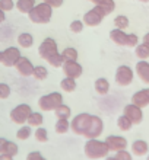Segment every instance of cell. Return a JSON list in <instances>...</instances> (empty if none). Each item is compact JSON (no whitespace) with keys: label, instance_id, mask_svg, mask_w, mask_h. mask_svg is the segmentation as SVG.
Returning <instances> with one entry per match:
<instances>
[{"label":"cell","instance_id":"cell-1","mask_svg":"<svg viewBox=\"0 0 149 160\" xmlns=\"http://www.w3.org/2000/svg\"><path fill=\"white\" fill-rule=\"evenodd\" d=\"M83 153L89 160H99L108 156L110 148L107 146L105 140L102 141L99 138H88L83 146Z\"/></svg>","mask_w":149,"mask_h":160},{"label":"cell","instance_id":"cell-2","mask_svg":"<svg viewBox=\"0 0 149 160\" xmlns=\"http://www.w3.org/2000/svg\"><path fill=\"white\" fill-rule=\"evenodd\" d=\"M51 16H53V8L50 4L44 3H37L34 6V9L28 13V18L32 23H38V25H44V23H48L51 21Z\"/></svg>","mask_w":149,"mask_h":160},{"label":"cell","instance_id":"cell-3","mask_svg":"<svg viewBox=\"0 0 149 160\" xmlns=\"http://www.w3.org/2000/svg\"><path fill=\"white\" fill-rule=\"evenodd\" d=\"M91 117L92 115L88 114V112H81L76 117H73L72 121H70V131L73 134L85 137L86 131H88V128L91 125Z\"/></svg>","mask_w":149,"mask_h":160},{"label":"cell","instance_id":"cell-4","mask_svg":"<svg viewBox=\"0 0 149 160\" xmlns=\"http://www.w3.org/2000/svg\"><path fill=\"white\" fill-rule=\"evenodd\" d=\"M63 103V95L60 92H51L47 95H43V96L38 99V108L44 112H50V111H54L57 106H60Z\"/></svg>","mask_w":149,"mask_h":160},{"label":"cell","instance_id":"cell-5","mask_svg":"<svg viewBox=\"0 0 149 160\" xmlns=\"http://www.w3.org/2000/svg\"><path fill=\"white\" fill-rule=\"evenodd\" d=\"M133 79H135V70H133L130 66L121 64V66L117 67L115 74H114V80L119 86H121V88L130 86V84L133 83Z\"/></svg>","mask_w":149,"mask_h":160},{"label":"cell","instance_id":"cell-6","mask_svg":"<svg viewBox=\"0 0 149 160\" xmlns=\"http://www.w3.org/2000/svg\"><path fill=\"white\" fill-rule=\"evenodd\" d=\"M32 112V108H31L28 103H19L18 106H15L12 111H10V119L12 122L18 124V125H24L28 121V117Z\"/></svg>","mask_w":149,"mask_h":160},{"label":"cell","instance_id":"cell-7","mask_svg":"<svg viewBox=\"0 0 149 160\" xmlns=\"http://www.w3.org/2000/svg\"><path fill=\"white\" fill-rule=\"evenodd\" d=\"M57 52H59V48H57L56 39L47 37V38H44L43 41H41V44H40V47H38V54L43 60H48L51 55L57 54Z\"/></svg>","mask_w":149,"mask_h":160},{"label":"cell","instance_id":"cell-8","mask_svg":"<svg viewBox=\"0 0 149 160\" xmlns=\"http://www.w3.org/2000/svg\"><path fill=\"white\" fill-rule=\"evenodd\" d=\"M123 115H126L133 122V125H139L143 121V111H142V108H139V106L132 103V102L123 108Z\"/></svg>","mask_w":149,"mask_h":160},{"label":"cell","instance_id":"cell-9","mask_svg":"<svg viewBox=\"0 0 149 160\" xmlns=\"http://www.w3.org/2000/svg\"><path fill=\"white\" fill-rule=\"evenodd\" d=\"M21 57H22V54H21V50H19V48H16V47H8V48L3 51L2 64H3L4 67H15Z\"/></svg>","mask_w":149,"mask_h":160},{"label":"cell","instance_id":"cell-10","mask_svg":"<svg viewBox=\"0 0 149 160\" xmlns=\"http://www.w3.org/2000/svg\"><path fill=\"white\" fill-rule=\"evenodd\" d=\"M104 131V121L102 118H99L98 115H92L91 117V125L86 131L85 137L86 138H98L99 135Z\"/></svg>","mask_w":149,"mask_h":160},{"label":"cell","instance_id":"cell-11","mask_svg":"<svg viewBox=\"0 0 149 160\" xmlns=\"http://www.w3.org/2000/svg\"><path fill=\"white\" fill-rule=\"evenodd\" d=\"M105 143L110 148V152H120V150H124V148H127V140L124 138L123 135H115V134H111L108 135L105 138Z\"/></svg>","mask_w":149,"mask_h":160},{"label":"cell","instance_id":"cell-12","mask_svg":"<svg viewBox=\"0 0 149 160\" xmlns=\"http://www.w3.org/2000/svg\"><path fill=\"white\" fill-rule=\"evenodd\" d=\"M61 70H63L64 76L72 77V79L81 77L82 73H83V67L77 61H64L63 66H61Z\"/></svg>","mask_w":149,"mask_h":160},{"label":"cell","instance_id":"cell-13","mask_svg":"<svg viewBox=\"0 0 149 160\" xmlns=\"http://www.w3.org/2000/svg\"><path fill=\"white\" fill-rule=\"evenodd\" d=\"M102 19H104V16L101 15V12H99L98 9L95 8H92L91 10H88V12L83 15V23H85V26H98V25H101V22H102Z\"/></svg>","mask_w":149,"mask_h":160},{"label":"cell","instance_id":"cell-14","mask_svg":"<svg viewBox=\"0 0 149 160\" xmlns=\"http://www.w3.org/2000/svg\"><path fill=\"white\" fill-rule=\"evenodd\" d=\"M34 67H35V66L32 64V61H31L29 58L24 57V55H22L21 58H19V61H18L16 66H15L16 72L19 73L22 77H29V76H32Z\"/></svg>","mask_w":149,"mask_h":160},{"label":"cell","instance_id":"cell-15","mask_svg":"<svg viewBox=\"0 0 149 160\" xmlns=\"http://www.w3.org/2000/svg\"><path fill=\"white\" fill-rule=\"evenodd\" d=\"M132 103L137 105L139 108H145L149 106V88H143L141 90H137L132 95Z\"/></svg>","mask_w":149,"mask_h":160},{"label":"cell","instance_id":"cell-16","mask_svg":"<svg viewBox=\"0 0 149 160\" xmlns=\"http://www.w3.org/2000/svg\"><path fill=\"white\" fill-rule=\"evenodd\" d=\"M135 73L145 84H149V63L146 60H139L135 66Z\"/></svg>","mask_w":149,"mask_h":160},{"label":"cell","instance_id":"cell-17","mask_svg":"<svg viewBox=\"0 0 149 160\" xmlns=\"http://www.w3.org/2000/svg\"><path fill=\"white\" fill-rule=\"evenodd\" d=\"M149 152V146L145 140H135L132 143V153L137 157L146 156Z\"/></svg>","mask_w":149,"mask_h":160},{"label":"cell","instance_id":"cell-18","mask_svg":"<svg viewBox=\"0 0 149 160\" xmlns=\"http://www.w3.org/2000/svg\"><path fill=\"white\" fill-rule=\"evenodd\" d=\"M126 38H127L126 31L119 29V28H114V29L110 31V39L114 42L115 45H120V47L126 45Z\"/></svg>","mask_w":149,"mask_h":160},{"label":"cell","instance_id":"cell-19","mask_svg":"<svg viewBox=\"0 0 149 160\" xmlns=\"http://www.w3.org/2000/svg\"><path fill=\"white\" fill-rule=\"evenodd\" d=\"M95 8L101 12L102 16L105 18V16H108V15H111V13L114 12L115 2L114 0H102V2H99L98 4H95Z\"/></svg>","mask_w":149,"mask_h":160},{"label":"cell","instance_id":"cell-20","mask_svg":"<svg viewBox=\"0 0 149 160\" xmlns=\"http://www.w3.org/2000/svg\"><path fill=\"white\" fill-rule=\"evenodd\" d=\"M94 88H95V92L98 93V95L105 96L107 93L110 92V82L105 77H98V79L95 80Z\"/></svg>","mask_w":149,"mask_h":160},{"label":"cell","instance_id":"cell-21","mask_svg":"<svg viewBox=\"0 0 149 160\" xmlns=\"http://www.w3.org/2000/svg\"><path fill=\"white\" fill-rule=\"evenodd\" d=\"M26 124L32 128H37V127H41L44 124V115L43 112H38V111H32L31 115L28 117V121Z\"/></svg>","mask_w":149,"mask_h":160},{"label":"cell","instance_id":"cell-22","mask_svg":"<svg viewBox=\"0 0 149 160\" xmlns=\"http://www.w3.org/2000/svg\"><path fill=\"white\" fill-rule=\"evenodd\" d=\"M35 4H37L35 0H18V2H15V8L21 13H26L28 15L34 9Z\"/></svg>","mask_w":149,"mask_h":160},{"label":"cell","instance_id":"cell-23","mask_svg":"<svg viewBox=\"0 0 149 160\" xmlns=\"http://www.w3.org/2000/svg\"><path fill=\"white\" fill-rule=\"evenodd\" d=\"M54 131L57 134H67L70 131V121L67 118H57L54 124Z\"/></svg>","mask_w":149,"mask_h":160},{"label":"cell","instance_id":"cell-24","mask_svg":"<svg viewBox=\"0 0 149 160\" xmlns=\"http://www.w3.org/2000/svg\"><path fill=\"white\" fill-rule=\"evenodd\" d=\"M18 44L21 48H31L34 45V37L29 32H22L18 35Z\"/></svg>","mask_w":149,"mask_h":160},{"label":"cell","instance_id":"cell-25","mask_svg":"<svg viewBox=\"0 0 149 160\" xmlns=\"http://www.w3.org/2000/svg\"><path fill=\"white\" fill-rule=\"evenodd\" d=\"M60 88H61V90L66 93L75 92V89H76V79L64 76L63 79H61V82H60Z\"/></svg>","mask_w":149,"mask_h":160},{"label":"cell","instance_id":"cell-26","mask_svg":"<svg viewBox=\"0 0 149 160\" xmlns=\"http://www.w3.org/2000/svg\"><path fill=\"white\" fill-rule=\"evenodd\" d=\"M32 135V127H29L28 124H24V125L19 127V130L16 131V138L21 140V141H25Z\"/></svg>","mask_w":149,"mask_h":160},{"label":"cell","instance_id":"cell-27","mask_svg":"<svg viewBox=\"0 0 149 160\" xmlns=\"http://www.w3.org/2000/svg\"><path fill=\"white\" fill-rule=\"evenodd\" d=\"M61 57H63L64 61H77V57H79V52H77L76 48L73 47H67L61 51Z\"/></svg>","mask_w":149,"mask_h":160},{"label":"cell","instance_id":"cell-28","mask_svg":"<svg viewBox=\"0 0 149 160\" xmlns=\"http://www.w3.org/2000/svg\"><path fill=\"white\" fill-rule=\"evenodd\" d=\"M117 127H119L120 131H123V132H127V131L132 130L133 127V122L126 117V115H120L119 118H117Z\"/></svg>","mask_w":149,"mask_h":160},{"label":"cell","instance_id":"cell-29","mask_svg":"<svg viewBox=\"0 0 149 160\" xmlns=\"http://www.w3.org/2000/svg\"><path fill=\"white\" fill-rule=\"evenodd\" d=\"M54 114L57 118H70L72 117V109H70V106L64 105V103H61L60 106H57L54 109Z\"/></svg>","mask_w":149,"mask_h":160},{"label":"cell","instance_id":"cell-30","mask_svg":"<svg viewBox=\"0 0 149 160\" xmlns=\"http://www.w3.org/2000/svg\"><path fill=\"white\" fill-rule=\"evenodd\" d=\"M135 54L139 60H148L149 58V47L145 45V44H137L135 47Z\"/></svg>","mask_w":149,"mask_h":160},{"label":"cell","instance_id":"cell-31","mask_svg":"<svg viewBox=\"0 0 149 160\" xmlns=\"http://www.w3.org/2000/svg\"><path fill=\"white\" fill-rule=\"evenodd\" d=\"M32 77L35 80H45L48 77V70L44 66H35L34 72H32Z\"/></svg>","mask_w":149,"mask_h":160},{"label":"cell","instance_id":"cell-32","mask_svg":"<svg viewBox=\"0 0 149 160\" xmlns=\"http://www.w3.org/2000/svg\"><path fill=\"white\" fill-rule=\"evenodd\" d=\"M34 137L38 143H47L48 141V131L45 130L43 125L37 127V130L34 131Z\"/></svg>","mask_w":149,"mask_h":160},{"label":"cell","instance_id":"cell-33","mask_svg":"<svg viewBox=\"0 0 149 160\" xmlns=\"http://www.w3.org/2000/svg\"><path fill=\"white\" fill-rule=\"evenodd\" d=\"M129 18L126 15H119V16L114 18V28H119V29L126 31L129 28Z\"/></svg>","mask_w":149,"mask_h":160},{"label":"cell","instance_id":"cell-34","mask_svg":"<svg viewBox=\"0 0 149 160\" xmlns=\"http://www.w3.org/2000/svg\"><path fill=\"white\" fill-rule=\"evenodd\" d=\"M48 64H50L51 67H54V68H57V67H61L63 66V63H64V60H63V57H61V52H57V54H54V55H51L48 60H45Z\"/></svg>","mask_w":149,"mask_h":160},{"label":"cell","instance_id":"cell-35","mask_svg":"<svg viewBox=\"0 0 149 160\" xmlns=\"http://www.w3.org/2000/svg\"><path fill=\"white\" fill-rule=\"evenodd\" d=\"M83 28H85V23H83V21H81V19L72 21L70 25H69V29L72 31L73 34H81L82 31H83Z\"/></svg>","mask_w":149,"mask_h":160},{"label":"cell","instance_id":"cell-36","mask_svg":"<svg viewBox=\"0 0 149 160\" xmlns=\"http://www.w3.org/2000/svg\"><path fill=\"white\" fill-rule=\"evenodd\" d=\"M6 154H10V156H16L18 153H19V147H18V144L15 141H8V146H6Z\"/></svg>","mask_w":149,"mask_h":160},{"label":"cell","instance_id":"cell-37","mask_svg":"<svg viewBox=\"0 0 149 160\" xmlns=\"http://www.w3.org/2000/svg\"><path fill=\"white\" fill-rule=\"evenodd\" d=\"M137 44H141L139 42V37L136 34H127V38H126V47H130V48H135Z\"/></svg>","mask_w":149,"mask_h":160},{"label":"cell","instance_id":"cell-38","mask_svg":"<svg viewBox=\"0 0 149 160\" xmlns=\"http://www.w3.org/2000/svg\"><path fill=\"white\" fill-rule=\"evenodd\" d=\"M114 156H115V159H117V160H133L132 153H129L127 148H124V150H120V152H117Z\"/></svg>","mask_w":149,"mask_h":160},{"label":"cell","instance_id":"cell-39","mask_svg":"<svg viewBox=\"0 0 149 160\" xmlns=\"http://www.w3.org/2000/svg\"><path fill=\"white\" fill-rule=\"evenodd\" d=\"M10 96V86L8 83H0V99H8Z\"/></svg>","mask_w":149,"mask_h":160},{"label":"cell","instance_id":"cell-40","mask_svg":"<svg viewBox=\"0 0 149 160\" xmlns=\"http://www.w3.org/2000/svg\"><path fill=\"white\" fill-rule=\"evenodd\" d=\"M15 8V2L13 0H0V9L4 12H10Z\"/></svg>","mask_w":149,"mask_h":160},{"label":"cell","instance_id":"cell-41","mask_svg":"<svg viewBox=\"0 0 149 160\" xmlns=\"http://www.w3.org/2000/svg\"><path fill=\"white\" fill-rule=\"evenodd\" d=\"M26 160H47V159H45L40 152H31V153H28Z\"/></svg>","mask_w":149,"mask_h":160},{"label":"cell","instance_id":"cell-42","mask_svg":"<svg viewBox=\"0 0 149 160\" xmlns=\"http://www.w3.org/2000/svg\"><path fill=\"white\" fill-rule=\"evenodd\" d=\"M44 3H47V4H50L53 9H57V8H60L61 4H63V2L64 0H43Z\"/></svg>","mask_w":149,"mask_h":160},{"label":"cell","instance_id":"cell-43","mask_svg":"<svg viewBox=\"0 0 149 160\" xmlns=\"http://www.w3.org/2000/svg\"><path fill=\"white\" fill-rule=\"evenodd\" d=\"M8 138H3V137H0V154L2 153L6 152V146H8Z\"/></svg>","mask_w":149,"mask_h":160},{"label":"cell","instance_id":"cell-44","mask_svg":"<svg viewBox=\"0 0 149 160\" xmlns=\"http://www.w3.org/2000/svg\"><path fill=\"white\" fill-rule=\"evenodd\" d=\"M142 44H145V45L149 47V32H146V34L142 37Z\"/></svg>","mask_w":149,"mask_h":160},{"label":"cell","instance_id":"cell-45","mask_svg":"<svg viewBox=\"0 0 149 160\" xmlns=\"http://www.w3.org/2000/svg\"><path fill=\"white\" fill-rule=\"evenodd\" d=\"M0 160H13V156L6 154V153H2V154H0Z\"/></svg>","mask_w":149,"mask_h":160},{"label":"cell","instance_id":"cell-46","mask_svg":"<svg viewBox=\"0 0 149 160\" xmlns=\"http://www.w3.org/2000/svg\"><path fill=\"white\" fill-rule=\"evenodd\" d=\"M4 21H6V12L0 9V23H3Z\"/></svg>","mask_w":149,"mask_h":160},{"label":"cell","instance_id":"cell-47","mask_svg":"<svg viewBox=\"0 0 149 160\" xmlns=\"http://www.w3.org/2000/svg\"><path fill=\"white\" fill-rule=\"evenodd\" d=\"M104 160H117V159H115V156H107L104 157Z\"/></svg>","mask_w":149,"mask_h":160},{"label":"cell","instance_id":"cell-48","mask_svg":"<svg viewBox=\"0 0 149 160\" xmlns=\"http://www.w3.org/2000/svg\"><path fill=\"white\" fill-rule=\"evenodd\" d=\"M91 2H92V3H94V4H98L99 2H102V0H91Z\"/></svg>","mask_w":149,"mask_h":160},{"label":"cell","instance_id":"cell-49","mask_svg":"<svg viewBox=\"0 0 149 160\" xmlns=\"http://www.w3.org/2000/svg\"><path fill=\"white\" fill-rule=\"evenodd\" d=\"M2 60H3V51H0V63H2Z\"/></svg>","mask_w":149,"mask_h":160},{"label":"cell","instance_id":"cell-50","mask_svg":"<svg viewBox=\"0 0 149 160\" xmlns=\"http://www.w3.org/2000/svg\"><path fill=\"white\" fill-rule=\"evenodd\" d=\"M141 2H142V3H148L149 0H141Z\"/></svg>","mask_w":149,"mask_h":160},{"label":"cell","instance_id":"cell-51","mask_svg":"<svg viewBox=\"0 0 149 160\" xmlns=\"http://www.w3.org/2000/svg\"><path fill=\"white\" fill-rule=\"evenodd\" d=\"M146 160H149V154H148V157H146Z\"/></svg>","mask_w":149,"mask_h":160},{"label":"cell","instance_id":"cell-52","mask_svg":"<svg viewBox=\"0 0 149 160\" xmlns=\"http://www.w3.org/2000/svg\"><path fill=\"white\" fill-rule=\"evenodd\" d=\"M89 2H91V0H89Z\"/></svg>","mask_w":149,"mask_h":160}]
</instances>
